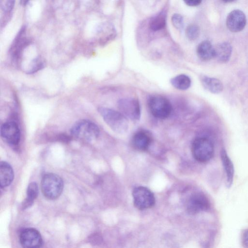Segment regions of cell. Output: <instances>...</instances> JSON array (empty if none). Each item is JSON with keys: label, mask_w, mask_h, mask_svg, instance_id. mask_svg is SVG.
<instances>
[{"label": "cell", "mask_w": 248, "mask_h": 248, "mask_svg": "<svg viewBox=\"0 0 248 248\" xmlns=\"http://www.w3.org/2000/svg\"><path fill=\"white\" fill-rule=\"evenodd\" d=\"M15 1V0H6L4 5V9L6 12H10L12 10Z\"/></svg>", "instance_id": "25"}, {"label": "cell", "mask_w": 248, "mask_h": 248, "mask_svg": "<svg viewBox=\"0 0 248 248\" xmlns=\"http://www.w3.org/2000/svg\"><path fill=\"white\" fill-rule=\"evenodd\" d=\"M148 107L152 114L158 119L168 118L172 111L170 102L166 98L159 95L151 97L148 102Z\"/></svg>", "instance_id": "5"}, {"label": "cell", "mask_w": 248, "mask_h": 248, "mask_svg": "<svg viewBox=\"0 0 248 248\" xmlns=\"http://www.w3.org/2000/svg\"><path fill=\"white\" fill-rule=\"evenodd\" d=\"M184 2L188 5L190 6H195L199 5L202 0H183Z\"/></svg>", "instance_id": "26"}, {"label": "cell", "mask_w": 248, "mask_h": 248, "mask_svg": "<svg viewBox=\"0 0 248 248\" xmlns=\"http://www.w3.org/2000/svg\"><path fill=\"white\" fill-rule=\"evenodd\" d=\"M201 81L203 87L212 93H219L223 90L222 82L216 78L203 76L201 78Z\"/></svg>", "instance_id": "15"}, {"label": "cell", "mask_w": 248, "mask_h": 248, "mask_svg": "<svg viewBox=\"0 0 248 248\" xmlns=\"http://www.w3.org/2000/svg\"><path fill=\"white\" fill-rule=\"evenodd\" d=\"M198 57L202 61H208L214 58V47L207 40L202 42L197 48Z\"/></svg>", "instance_id": "17"}, {"label": "cell", "mask_w": 248, "mask_h": 248, "mask_svg": "<svg viewBox=\"0 0 248 248\" xmlns=\"http://www.w3.org/2000/svg\"><path fill=\"white\" fill-rule=\"evenodd\" d=\"M41 185L43 194L46 198L49 200H55L59 198L64 187L62 178L52 173L44 175Z\"/></svg>", "instance_id": "2"}, {"label": "cell", "mask_w": 248, "mask_h": 248, "mask_svg": "<svg viewBox=\"0 0 248 248\" xmlns=\"http://www.w3.org/2000/svg\"><path fill=\"white\" fill-rule=\"evenodd\" d=\"M246 24V16L241 10H234L230 12L227 17V27L232 32L241 31L245 28Z\"/></svg>", "instance_id": "11"}, {"label": "cell", "mask_w": 248, "mask_h": 248, "mask_svg": "<svg viewBox=\"0 0 248 248\" xmlns=\"http://www.w3.org/2000/svg\"><path fill=\"white\" fill-rule=\"evenodd\" d=\"M44 63L40 60L37 59L35 60L32 63V67L29 70L30 73L35 72L39 70L43 67Z\"/></svg>", "instance_id": "23"}, {"label": "cell", "mask_w": 248, "mask_h": 248, "mask_svg": "<svg viewBox=\"0 0 248 248\" xmlns=\"http://www.w3.org/2000/svg\"><path fill=\"white\" fill-rule=\"evenodd\" d=\"M241 242L243 247L248 248V228L242 231L241 235Z\"/></svg>", "instance_id": "24"}, {"label": "cell", "mask_w": 248, "mask_h": 248, "mask_svg": "<svg viewBox=\"0 0 248 248\" xmlns=\"http://www.w3.org/2000/svg\"><path fill=\"white\" fill-rule=\"evenodd\" d=\"M98 111L105 123L115 132L123 134L127 131L128 119L120 111L105 107L99 108Z\"/></svg>", "instance_id": "1"}, {"label": "cell", "mask_w": 248, "mask_h": 248, "mask_svg": "<svg viewBox=\"0 0 248 248\" xmlns=\"http://www.w3.org/2000/svg\"><path fill=\"white\" fill-rule=\"evenodd\" d=\"M173 26L177 29L181 30L183 26V20L182 16L178 14H174L171 18Z\"/></svg>", "instance_id": "22"}, {"label": "cell", "mask_w": 248, "mask_h": 248, "mask_svg": "<svg viewBox=\"0 0 248 248\" xmlns=\"http://www.w3.org/2000/svg\"><path fill=\"white\" fill-rule=\"evenodd\" d=\"M14 173L11 165L5 161L0 163V186L1 188L9 186L12 182Z\"/></svg>", "instance_id": "14"}, {"label": "cell", "mask_w": 248, "mask_h": 248, "mask_svg": "<svg viewBox=\"0 0 248 248\" xmlns=\"http://www.w3.org/2000/svg\"><path fill=\"white\" fill-rule=\"evenodd\" d=\"M194 158L198 162L205 163L210 161L214 155L213 142L205 137H199L194 140L191 148Z\"/></svg>", "instance_id": "3"}, {"label": "cell", "mask_w": 248, "mask_h": 248, "mask_svg": "<svg viewBox=\"0 0 248 248\" xmlns=\"http://www.w3.org/2000/svg\"><path fill=\"white\" fill-rule=\"evenodd\" d=\"M29 0H20V4L22 5H25Z\"/></svg>", "instance_id": "27"}, {"label": "cell", "mask_w": 248, "mask_h": 248, "mask_svg": "<svg viewBox=\"0 0 248 248\" xmlns=\"http://www.w3.org/2000/svg\"><path fill=\"white\" fill-rule=\"evenodd\" d=\"M222 0L225 2H231L235 0Z\"/></svg>", "instance_id": "28"}, {"label": "cell", "mask_w": 248, "mask_h": 248, "mask_svg": "<svg viewBox=\"0 0 248 248\" xmlns=\"http://www.w3.org/2000/svg\"><path fill=\"white\" fill-rule=\"evenodd\" d=\"M220 158L226 175V185L229 188L233 182L234 173V166L224 149H222L220 151Z\"/></svg>", "instance_id": "12"}, {"label": "cell", "mask_w": 248, "mask_h": 248, "mask_svg": "<svg viewBox=\"0 0 248 248\" xmlns=\"http://www.w3.org/2000/svg\"><path fill=\"white\" fill-rule=\"evenodd\" d=\"M151 142L150 137L144 131H138L133 137L132 143L134 147L140 151L146 150L149 148Z\"/></svg>", "instance_id": "16"}, {"label": "cell", "mask_w": 248, "mask_h": 248, "mask_svg": "<svg viewBox=\"0 0 248 248\" xmlns=\"http://www.w3.org/2000/svg\"><path fill=\"white\" fill-rule=\"evenodd\" d=\"M120 112L127 118L133 121L139 120L141 116V109L139 101L133 97L120 99L117 103Z\"/></svg>", "instance_id": "6"}, {"label": "cell", "mask_w": 248, "mask_h": 248, "mask_svg": "<svg viewBox=\"0 0 248 248\" xmlns=\"http://www.w3.org/2000/svg\"><path fill=\"white\" fill-rule=\"evenodd\" d=\"M134 204L140 210L150 208L154 206L155 199L153 193L147 188L139 186L135 188L132 193Z\"/></svg>", "instance_id": "8"}, {"label": "cell", "mask_w": 248, "mask_h": 248, "mask_svg": "<svg viewBox=\"0 0 248 248\" xmlns=\"http://www.w3.org/2000/svg\"><path fill=\"white\" fill-rule=\"evenodd\" d=\"M171 85L176 89L185 91L188 89L191 83L190 78L185 74H180L170 79Z\"/></svg>", "instance_id": "19"}, {"label": "cell", "mask_w": 248, "mask_h": 248, "mask_svg": "<svg viewBox=\"0 0 248 248\" xmlns=\"http://www.w3.org/2000/svg\"><path fill=\"white\" fill-rule=\"evenodd\" d=\"M21 246L26 248H40L43 245V239L40 232L35 229L29 228L23 230L19 234Z\"/></svg>", "instance_id": "10"}, {"label": "cell", "mask_w": 248, "mask_h": 248, "mask_svg": "<svg viewBox=\"0 0 248 248\" xmlns=\"http://www.w3.org/2000/svg\"><path fill=\"white\" fill-rule=\"evenodd\" d=\"M39 190L37 184L35 182L31 183L27 188V197L23 202V209L29 208L32 204L34 200L37 197Z\"/></svg>", "instance_id": "18"}, {"label": "cell", "mask_w": 248, "mask_h": 248, "mask_svg": "<svg viewBox=\"0 0 248 248\" xmlns=\"http://www.w3.org/2000/svg\"><path fill=\"white\" fill-rule=\"evenodd\" d=\"M166 25V16L163 13H160L154 17L149 23L150 28L154 31L162 29Z\"/></svg>", "instance_id": "20"}, {"label": "cell", "mask_w": 248, "mask_h": 248, "mask_svg": "<svg viewBox=\"0 0 248 248\" xmlns=\"http://www.w3.org/2000/svg\"><path fill=\"white\" fill-rule=\"evenodd\" d=\"M232 47L226 42L220 43L214 47V58L220 63L227 62L231 56Z\"/></svg>", "instance_id": "13"}, {"label": "cell", "mask_w": 248, "mask_h": 248, "mask_svg": "<svg viewBox=\"0 0 248 248\" xmlns=\"http://www.w3.org/2000/svg\"><path fill=\"white\" fill-rule=\"evenodd\" d=\"M211 206L209 199L203 193L197 192L190 195L186 203L187 212L191 215L208 210Z\"/></svg>", "instance_id": "7"}, {"label": "cell", "mask_w": 248, "mask_h": 248, "mask_svg": "<svg viewBox=\"0 0 248 248\" xmlns=\"http://www.w3.org/2000/svg\"><path fill=\"white\" fill-rule=\"evenodd\" d=\"M0 135L4 140L11 146H16L20 142V130L17 124L14 121L3 123L0 127Z\"/></svg>", "instance_id": "9"}, {"label": "cell", "mask_w": 248, "mask_h": 248, "mask_svg": "<svg viewBox=\"0 0 248 248\" xmlns=\"http://www.w3.org/2000/svg\"><path fill=\"white\" fill-rule=\"evenodd\" d=\"M200 29L199 27L195 24L189 25L186 30L187 37L190 40L196 39L199 36Z\"/></svg>", "instance_id": "21"}, {"label": "cell", "mask_w": 248, "mask_h": 248, "mask_svg": "<svg viewBox=\"0 0 248 248\" xmlns=\"http://www.w3.org/2000/svg\"><path fill=\"white\" fill-rule=\"evenodd\" d=\"M71 134L74 137L92 141L98 137L99 129L93 122L82 120L73 125L71 129Z\"/></svg>", "instance_id": "4"}]
</instances>
